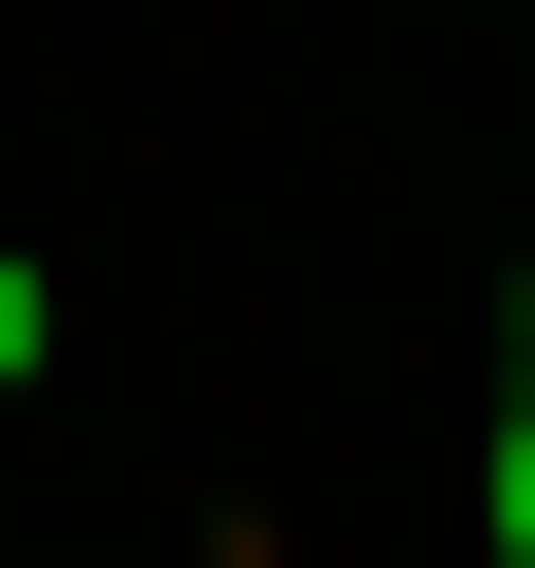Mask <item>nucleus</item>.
<instances>
[{"instance_id":"nucleus-1","label":"nucleus","mask_w":535,"mask_h":568,"mask_svg":"<svg viewBox=\"0 0 535 568\" xmlns=\"http://www.w3.org/2000/svg\"><path fill=\"white\" fill-rule=\"evenodd\" d=\"M34 335H68V302H34V234H0V402H34Z\"/></svg>"},{"instance_id":"nucleus-2","label":"nucleus","mask_w":535,"mask_h":568,"mask_svg":"<svg viewBox=\"0 0 535 568\" xmlns=\"http://www.w3.org/2000/svg\"><path fill=\"white\" fill-rule=\"evenodd\" d=\"M502 568H535V402H502Z\"/></svg>"},{"instance_id":"nucleus-3","label":"nucleus","mask_w":535,"mask_h":568,"mask_svg":"<svg viewBox=\"0 0 535 568\" xmlns=\"http://www.w3.org/2000/svg\"><path fill=\"white\" fill-rule=\"evenodd\" d=\"M502 402H535V267H502Z\"/></svg>"},{"instance_id":"nucleus-4","label":"nucleus","mask_w":535,"mask_h":568,"mask_svg":"<svg viewBox=\"0 0 535 568\" xmlns=\"http://www.w3.org/2000/svg\"><path fill=\"white\" fill-rule=\"evenodd\" d=\"M502 34H535V0H502Z\"/></svg>"}]
</instances>
